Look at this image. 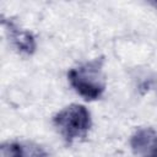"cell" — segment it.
I'll return each instance as SVG.
<instances>
[{
	"mask_svg": "<svg viewBox=\"0 0 157 157\" xmlns=\"http://www.w3.org/2000/svg\"><path fill=\"white\" fill-rule=\"evenodd\" d=\"M130 145L140 157H157V131L152 128L137 129L130 139Z\"/></svg>",
	"mask_w": 157,
	"mask_h": 157,
	"instance_id": "3",
	"label": "cell"
},
{
	"mask_svg": "<svg viewBox=\"0 0 157 157\" xmlns=\"http://www.w3.org/2000/svg\"><path fill=\"white\" fill-rule=\"evenodd\" d=\"M53 123L67 144L86 136L91 128V114L81 104H70L54 115Z\"/></svg>",
	"mask_w": 157,
	"mask_h": 157,
	"instance_id": "2",
	"label": "cell"
},
{
	"mask_svg": "<svg viewBox=\"0 0 157 157\" xmlns=\"http://www.w3.org/2000/svg\"><path fill=\"white\" fill-rule=\"evenodd\" d=\"M2 25L6 27L9 38L11 39V43L20 53H23L27 55H31L34 53L36 39L31 32L21 29L12 20H6L4 17H2Z\"/></svg>",
	"mask_w": 157,
	"mask_h": 157,
	"instance_id": "4",
	"label": "cell"
},
{
	"mask_svg": "<svg viewBox=\"0 0 157 157\" xmlns=\"http://www.w3.org/2000/svg\"><path fill=\"white\" fill-rule=\"evenodd\" d=\"M103 59L87 61L67 72V78L75 91L87 101L99 98L105 90L103 76Z\"/></svg>",
	"mask_w": 157,
	"mask_h": 157,
	"instance_id": "1",
	"label": "cell"
},
{
	"mask_svg": "<svg viewBox=\"0 0 157 157\" xmlns=\"http://www.w3.org/2000/svg\"><path fill=\"white\" fill-rule=\"evenodd\" d=\"M25 152H26V157H49L48 152L42 146L33 142L25 145Z\"/></svg>",
	"mask_w": 157,
	"mask_h": 157,
	"instance_id": "6",
	"label": "cell"
},
{
	"mask_svg": "<svg viewBox=\"0 0 157 157\" xmlns=\"http://www.w3.org/2000/svg\"><path fill=\"white\" fill-rule=\"evenodd\" d=\"M1 157H26L25 145L18 142H5L1 146Z\"/></svg>",
	"mask_w": 157,
	"mask_h": 157,
	"instance_id": "5",
	"label": "cell"
}]
</instances>
